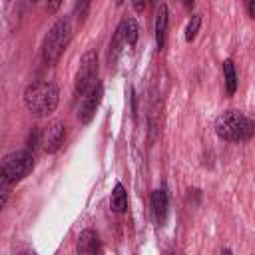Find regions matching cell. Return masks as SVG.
Returning <instances> with one entry per match:
<instances>
[{
  "instance_id": "obj_1",
  "label": "cell",
  "mask_w": 255,
  "mask_h": 255,
  "mask_svg": "<svg viewBox=\"0 0 255 255\" xmlns=\"http://www.w3.org/2000/svg\"><path fill=\"white\" fill-rule=\"evenodd\" d=\"M60 90L54 82H34L24 90V106L36 118H48L56 112Z\"/></svg>"
},
{
  "instance_id": "obj_2",
  "label": "cell",
  "mask_w": 255,
  "mask_h": 255,
  "mask_svg": "<svg viewBox=\"0 0 255 255\" xmlns=\"http://www.w3.org/2000/svg\"><path fill=\"white\" fill-rule=\"evenodd\" d=\"M215 133L225 141H247L255 135V122L239 110H225L215 118Z\"/></svg>"
},
{
  "instance_id": "obj_3",
  "label": "cell",
  "mask_w": 255,
  "mask_h": 255,
  "mask_svg": "<svg viewBox=\"0 0 255 255\" xmlns=\"http://www.w3.org/2000/svg\"><path fill=\"white\" fill-rule=\"evenodd\" d=\"M70 40H72V20H70V16H64V18L56 20L52 24V28L48 30V34L44 36L42 60L48 66H54L62 58V54L66 52Z\"/></svg>"
},
{
  "instance_id": "obj_4",
  "label": "cell",
  "mask_w": 255,
  "mask_h": 255,
  "mask_svg": "<svg viewBox=\"0 0 255 255\" xmlns=\"http://www.w3.org/2000/svg\"><path fill=\"white\" fill-rule=\"evenodd\" d=\"M34 169V153L30 149H20V151H12L2 159V167H0V175L4 181L18 183L22 181L26 175H30V171Z\"/></svg>"
},
{
  "instance_id": "obj_5",
  "label": "cell",
  "mask_w": 255,
  "mask_h": 255,
  "mask_svg": "<svg viewBox=\"0 0 255 255\" xmlns=\"http://www.w3.org/2000/svg\"><path fill=\"white\" fill-rule=\"evenodd\" d=\"M98 54L94 50L86 52L80 58V68L76 74V82H74V94L76 96H86L88 90L96 84L98 80Z\"/></svg>"
},
{
  "instance_id": "obj_6",
  "label": "cell",
  "mask_w": 255,
  "mask_h": 255,
  "mask_svg": "<svg viewBox=\"0 0 255 255\" xmlns=\"http://www.w3.org/2000/svg\"><path fill=\"white\" fill-rule=\"evenodd\" d=\"M102 98H104V86H102V82H96V84L88 90V94L82 96V102H80V108H78V120H80L84 126H88V124L94 120L96 110H98Z\"/></svg>"
},
{
  "instance_id": "obj_7",
  "label": "cell",
  "mask_w": 255,
  "mask_h": 255,
  "mask_svg": "<svg viewBox=\"0 0 255 255\" xmlns=\"http://www.w3.org/2000/svg\"><path fill=\"white\" fill-rule=\"evenodd\" d=\"M64 139H66V124L56 120L42 133V149L46 153H56L62 147Z\"/></svg>"
},
{
  "instance_id": "obj_8",
  "label": "cell",
  "mask_w": 255,
  "mask_h": 255,
  "mask_svg": "<svg viewBox=\"0 0 255 255\" xmlns=\"http://www.w3.org/2000/svg\"><path fill=\"white\" fill-rule=\"evenodd\" d=\"M151 213L155 217V223L157 225H163L165 219H167V207H169V201H167V191L163 187H157L151 191Z\"/></svg>"
},
{
  "instance_id": "obj_9",
  "label": "cell",
  "mask_w": 255,
  "mask_h": 255,
  "mask_svg": "<svg viewBox=\"0 0 255 255\" xmlns=\"http://www.w3.org/2000/svg\"><path fill=\"white\" fill-rule=\"evenodd\" d=\"M76 251H78V253H100V251H102L100 235H98L94 229H84V231L78 235Z\"/></svg>"
},
{
  "instance_id": "obj_10",
  "label": "cell",
  "mask_w": 255,
  "mask_h": 255,
  "mask_svg": "<svg viewBox=\"0 0 255 255\" xmlns=\"http://www.w3.org/2000/svg\"><path fill=\"white\" fill-rule=\"evenodd\" d=\"M167 24H169V12L165 4H159L157 14H155V44L159 50L165 46V36H167Z\"/></svg>"
},
{
  "instance_id": "obj_11",
  "label": "cell",
  "mask_w": 255,
  "mask_h": 255,
  "mask_svg": "<svg viewBox=\"0 0 255 255\" xmlns=\"http://www.w3.org/2000/svg\"><path fill=\"white\" fill-rule=\"evenodd\" d=\"M124 44H126V36H124V26H122V22H120V26L116 28V32H114V36H112L110 50H108V62H110V66H114V64L118 62Z\"/></svg>"
},
{
  "instance_id": "obj_12",
  "label": "cell",
  "mask_w": 255,
  "mask_h": 255,
  "mask_svg": "<svg viewBox=\"0 0 255 255\" xmlns=\"http://www.w3.org/2000/svg\"><path fill=\"white\" fill-rule=\"evenodd\" d=\"M223 80H225V92L231 98L237 92V72H235V64L233 60H223Z\"/></svg>"
},
{
  "instance_id": "obj_13",
  "label": "cell",
  "mask_w": 255,
  "mask_h": 255,
  "mask_svg": "<svg viewBox=\"0 0 255 255\" xmlns=\"http://www.w3.org/2000/svg\"><path fill=\"white\" fill-rule=\"evenodd\" d=\"M110 207L116 213H124L128 209V191L122 183H116V187L112 191V197H110Z\"/></svg>"
},
{
  "instance_id": "obj_14",
  "label": "cell",
  "mask_w": 255,
  "mask_h": 255,
  "mask_svg": "<svg viewBox=\"0 0 255 255\" xmlns=\"http://www.w3.org/2000/svg\"><path fill=\"white\" fill-rule=\"evenodd\" d=\"M122 26H124V36H126V44L128 46H135L137 38H139V26H137V20L133 16H126L122 20Z\"/></svg>"
},
{
  "instance_id": "obj_15",
  "label": "cell",
  "mask_w": 255,
  "mask_h": 255,
  "mask_svg": "<svg viewBox=\"0 0 255 255\" xmlns=\"http://www.w3.org/2000/svg\"><path fill=\"white\" fill-rule=\"evenodd\" d=\"M199 28H201V14H191V18L185 26V42H193L197 38Z\"/></svg>"
},
{
  "instance_id": "obj_16",
  "label": "cell",
  "mask_w": 255,
  "mask_h": 255,
  "mask_svg": "<svg viewBox=\"0 0 255 255\" xmlns=\"http://www.w3.org/2000/svg\"><path fill=\"white\" fill-rule=\"evenodd\" d=\"M90 4H92V0H76V4H74V16H76L78 24H84V20L88 18Z\"/></svg>"
},
{
  "instance_id": "obj_17",
  "label": "cell",
  "mask_w": 255,
  "mask_h": 255,
  "mask_svg": "<svg viewBox=\"0 0 255 255\" xmlns=\"http://www.w3.org/2000/svg\"><path fill=\"white\" fill-rule=\"evenodd\" d=\"M40 143H42V135H40V131H38V129H32L30 135H28V141H26V149H30V151L34 153V149H36Z\"/></svg>"
},
{
  "instance_id": "obj_18",
  "label": "cell",
  "mask_w": 255,
  "mask_h": 255,
  "mask_svg": "<svg viewBox=\"0 0 255 255\" xmlns=\"http://www.w3.org/2000/svg\"><path fill=\"white\" fill-rule=\"evenodd\" d=\"M62 2H64V0H46V10H48L50 14H54V12H58V10H60Z\"/></svg>"
},
{
  "instance_id": "obj_19",
  "label": "cell",
  "mask_w": 255,
  "mask_h": 255,
  "mask_svg": "<svg viewBox=\"0 0 255 255\" xmlns=\"http://www.w3.org/2000/svg\"><path fill=\"white\" fill-rule=\"evenodd\" d=\"M245 4V10H247V16L255 20V0H243Z\"/></svg>"
},
{
  "instance_id": "obj_20",
  "label": "cell",
  "mask_w": 255,
  "mask_h": 255,
  "mask_svg": "<svg viewBox=\"0 0 255 255\" xmlns=\"http://www.w3.org/2000/svg\"><path fill=\"white\" fill-rule=\"evenodd\" d=\"M131 6H133V10L137 14H141L145 10V6H147V0H131Z\"/></svg>"
},
{
  "instance_id": "obj_21",
  "label": "cell",
  "mask_w": 255,
  "mask_h": 255,
  "mask_svg": "<svg viewBox=\"0 0 255 255\" xmlns=\"http://www.w3.org/2000/svg\"><path fill=\"white\" fill-rule=\"evenodd\" d=\"M181 4H183L187 10H191V8H193V4H195V0H181Z\"/></svg>"
},
{
  "instance_id": "obj_22",
  "label": "cell",
  "mask_w": 255,
  "mask_h": 255,
  "mask_svg": "<svg viewBox=\"0 0 255 255\" xmlns=\"http://www.w3.org/2000/svg\"><path fill=\"white\" fill-rule=\"evenodd\" d=\"M124 4V0H116V6H122Z\"/></svg>"
},
{
  "instance_id": "obj_23",
  "label": "cell",
  "mask_w": 255,
  "mask_h": 255,
  "mask_svg": "<svg viewBox=\"0 0 255 255\" xmlns=\"http://www.w3.org/2000/svg\"><path fill=\"white\" fill-rule=\"evenodd\" d=\"M32 2H38V0H32Z\"/></svg>"
},
{
  "instance_id": "obj_24",
  "label": "cell",
  "mask_w": 255,
  "mask_h": 255,
  "mask_svg": "<svg viewBox=\"0 0 255 255\" xmlns=\"http://www.w3.org/2000/svg\"><path fill=\"white\" fill-rule=\"evenodd\" d=\"M151 2H155V0H151Z\"/></svg>"
}]
</instances>
